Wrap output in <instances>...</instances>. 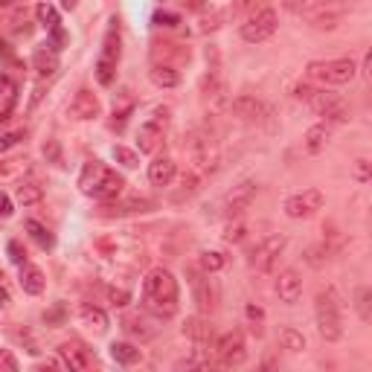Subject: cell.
<instances>
[{
    "label": "cell",
    "mask_w": 372,
    "mask_h": 372,
    "mask_svg": "<svg viewBox=\"0 0 372 372\" xmlns=\"http://www.w3.org/2000/svg\"><path fill=\"white\" fill-rule=\"evenodd\" d=\"M320 85H349L358 76V64L352 59H332V61H311L306 70Z\"/></svg>",
    "instance_id": "cell-7"
},
{
    "label": "cell",
    "mask_w": 372,
    "mask_h": 372,
    "mask_svg": "<svg viewBox=\"0 0 372 372\" xmlns=\"http://www.w3.org/2000/svg\"><path fill=\"white\" fill-rule=\"evenodd\" d=\"M277 32V12L273 9H259L256 15H251L242 23V38L247 44H262Z\"/></svg>",
    "instance_id": "cell-9"
},
{
    "label": "cell",
    "mask_w": 372,
    "mask_h": 372,
    "mask_svg": "<svg viewBox=\"0 0 372 372\" xmlns=\"http://www.w3.org/2000/svg\"><path fill=\"white\" fill-rule=\"evenodd\" d=\"M297 99H302L314 114L326 117V122H346L349 119V108L346 102L340 99L337 93H329V90H320V88H309V85H300L294 90Z\"/></svg>",
    "instance_id": "cell-4"
},
{
    "label": "cell",
    "mask_w": 372,
    "mask_h": 372,
    "mask_svg": "<svg viewBox=\"0 0 372 372\" xmlns=\"http://www.w3.org/2000/svg\"><path fill=\"white\" fill-rule=\"evenodd\" d=\"M76 3H79V0H61V6H64V9H76Z\"/></svg>",
    "instance_id": "cell-50"
},
{
    "label": "cell",
    "mask_w": 372,
    "mask_h": 372,
    "mask_svg": "<svg viewBox=\"0 0 372 372\" xmlns=\"http://www.w3.org/2000/svg\"><path fill=\"white\" fill-rule=\"evenodd\" d=\"M105 210H114L119 215L126 213H148L155 210V201H146V198H134V201H126V204H114V206H105Z\"/></svg>",
    "instance_id": "cell-32"
},
{
    "label": "cell",
    "mask_w": 372,
    "mask_h": 372,
    "mask_svg": "<svg viewBox=\"0 0 372 372\" xmlns=\"http://www.w3.org/2000/svg\"><path fill=\"white\" fill-rule=\"evenodd\" d=\"M186 12H204L206 6H210V0H177Z\"/></svg>",
    "instance_id": "cell-46"
},
{
    "label": "cell",
    "mask_w": 372,
    "mask_h": 372,
    "mask_svg": "<svg viewBox=\"0 0 372 372\" xmlns=\"http://www.w3.org/2000/svg\"><path fill=\"white\" fill-rule=\"evenodd\" d=\"M15 105H18V85H15V79L6 76V73H0V122L12 117Z\"/></svg>",
    "instance_id": "cell-17"
},
{
    "label": "cell",
    "mask_w": 372,
    "mask_h": 372,
    "mask_svg": "<svg viewBox=\"0 0 372 372\" xmlns=\"http://www.w3.org/2000/svg\"><path fill=\"white\" fill-rule=\"evenodd\" d=\"M122 175H117L111 166H105L102 160H88L81 166V175H79V189L85 192L88 198H96V201H114L122 195Z\"/></svg>",
    "instance_id": "cell-2"
},
{
    "label": "cell",
    "mask_w": 372,
    "mask_h": 372,
    "mask_svg": "<svg viewBox=\"0 0 372 372\" xmlns=\"http://www.w3.org/2000/svg\"><path fill=\"white\" fill-rule=\"evenodd\" d=\"M175 172H177L175 160H169V157H157L148 163V181L155 186H169L175 181Z\"/></svg>",
    "instance_id": "cell-18"
},
{
    "label": "cell",
    "mask_w": 372,
    "mask_h": 372,
    "mask_svg": "<svg viewBox=\"0 0 372 372\" xmlns=\"http://www.w3.org/2000/svg\"><path fill=\"white\" fill-rule=\"evenodd\" d=\"M21 288L32 297H38L41 291H44V273H41L35 265H30V262L21 265Z\"/></svg>",
    "instance_id": "cell-22"
},
{
    "label": "cell",
    "mask_w": 372,
    "mask_h": 372,
    "mask_svg": "<svg viewBox=\"0 0 372 372\" xmlns=\"http://www.w3.org/2000/svg\"><path fill=\"white\" fill-rule=\"evenodd\" d=\"M186 335H189L192 340H195L198 352L213 349V346H215V343H213V329L206 326L204 320H198V317H195V320H189V323H186Z\"/></svg>",
    "instance_id": "cell-23"
},
{
    "label": "cell",
    "mask_w": 372,
    "mask_h": 372,
    "mask_svg": "<svg viewBox=\"0 0 372 372\" xmlns=\"http://www.w3.org/2000/svg\"><path fill=\"white\" fill-rule=\"evenodd\" d=\"M0 282H3V271H0Z\"/></svg>",
    "instance_id": "cell-52"
},
{
    "label": "cell",
    "mask_w": 372,
    "mask_h": 372,
    "mask_svg": "<svg viewBox=\"0 0 372 372\" xmlns=\"http://www.w3.org/2000/svg\"><path fill=\"white\" fill-rule=\"evenodd\" d=\"M26 227V233H30V239L38 244V247H44V251H50L52 244H56V239H52V233L41 224V222H35V218H30V222L23 224Z\"/></svg>",
    "instance_id": "cell-28"
},
{
    "label": "cell",
    "mask_w": 372,
    "mask_h": 372,
    "mask_svg": "<svg viewBox=\"0 0 372 372\" xmlns=\"http://www.w3.org/2000/svg\"><path fill=\"white\" fill-rule=\"evenodd\" d=\"M114 160L122 163L126 169H134L137 166V151L134 148H126V146H114Z\"/></svg>",
    "instance_id": "cell-37"
},
{
    "label": "cell",
    "mask_w": 372,
    "mask_h": 372,
    "mask_svg": "<svg viewBox=\"0 0 372 372\" xmlns=\"http://www.w3.org/2000/svg\"><path fill=\"white\" fill-rule=\"evenodd\" d=\"M155 23H157V26H166V30H175V26L181 23V18L172 15V12H157V15H155Z\"/></svg>",
    "instance_id": "cell-40"
},
{
    "label": "cell",
    "mask_w": 372,
    "mask_h": 372,
    "mask_svg": "<svg viewBox=\"0 0 372 372\" xmlns=\"http://www.w3.org/2000/svg\"><path fill=\"white\" fill-rule=\"evenodd\" d=\"M117 64H119V21L111 18L108 21V30H105L99 61H96V79H99V85H105V88L114 85Z\"/></svg>",
    "instance_id": "cell-5"
},
{
    "label": "cell",
    "mask_w": 372,
    "mask_h": 372,
    "mask_svg": "<svg viewBox=\"0 0 372 372\" xmlns=\"http://www.w3.org/2000/svg\"><path fill=\"white\" fill-rule=\"evenodd\" d=\"M285 244H288V239H285V236H268L265 242H259V244L253 247V253H251V265H253L256 271H262V273H271V271H273V265H277V259L282 256Z\"/></svg>",
    "instance_id": "cell-12"
},
{
    "label": "cell",
    "mask_w": 372,
    "mask_h": 372,
    "mask_svg": "<svg viewBox=\"0 0 372 372\" xmlns=\"http://www.w3.org/2000/svg\"><path fill=\"white\" fill-rule=\"evenodd\" d=\"M79 317H81V323L90 326V329H96V332H105V329H108V317H105V311H102V309H96V306H90V302H85V306H81Z\"/></svg>",
    "instance_id": "cell-27"
},
{
    "label": "cell",
    "mask_w": 372,
    "mask_h": 372,
    "mask_svg": "<svg viewBox=\"0 0 372 372\" xmlns=\"http://www.w3.org/2000/svg\"><path fill=\"white\" fill-rule=\"evenodd\" d=\"M256 192H259V184L256 181H242L239 186H233L224 201H222V213L227 218H239L244 210H251V204L256 198Z\"/></svg>",
    "instance_id": "cell-10"
},
{
    "label": "cell",
    "mask_w": 372,
    "mask_h": 372,
    "mask_svg": "<svg viewBox=\"0 0 372 372\" xmlns=\"http://www.w3.org/2000/svg\"><path fill=\"white\" fill-rule=\"evenodd\" d=\"M44 157H47L50 163H56V166H61V146H59L56 140H47V143H44Z\"/></svg>",
    "instance_id": "cell-39"
},
{
    "label": "cell",
    "mask_w": 372,
    "mask_h": 372,
    "mask_svg": "<svg viewBox=\"0 0 372 372\" xmlns=\"http://www.w3.org/2000/svg\"><path fill=\"white\" fill-rule=\"evenodd\" d=\"M323 201L326 198L320 189H302L285 201V215L288 218H311L317 210H323Z\"/></svg>",
    "instance_id": "cell-13"
},
{
    "label": "cell",
    "mask_w": 372,
    "mask_h": 372,
    "mask_svg": "<svg viewBox=\"0 0 372 372\" xmlns=\"http://www.w3.org/2000/svg\"><path fill=\"white\" fill-rule=\"evenodd\" d=\"M9 259L15 262V265H23V262H26V251L18 242H9Z\"/></svg>",
    "instance_id": "cell-43"
},
{
    "label": "cell",
    "mask_w": 372,
    "mask_h": 372,
    "mask_svg": "<svg viewBox=\"0 0 372 372\" xmlns=\"http://www.w3.org/2000/svg\"><path fill=\"white\" fill-rule=\"evenodd\" d=\"M282 346L291 349V352H302V349H306V337H302L297 329H285V332H282Z\"/></svg>",
    "instance_id": "cell-36"
},
{
    "label": "cell",
    "mask_w": 372,
    "mask_h": 372,
    "mask_svg": "<svg viewBox=\"0 0 372 372\" xmlns=\"http://www.w3.org/2000/svg\"><path fill=\"white\" fill-rule=\"evenodd\" d=\"M70 114L76 119H93V117H99V99H96V93H90L88 88H81L73 96V102H70Z\"/></svg>",
    "instance_id": "cell-16"
},
{
    "label": "cell",
    "mask_w": 372,
    "mask_h": 372,
    "mask_svg": "<svg viewBox=\"0 0 372 372\" xmlns=\"http://www.w3.org/2000/svg\"><path fill=\"white\" fill-rule=\"evenodd\" d=\"M306 6H309V0H282V9L291 12V15H300Z\"/></svg>",
    "instance_id": "cell-45"
},
{
    "label": "cell",
    "mask_w": 372,
    "mask_h": 372,
    "mask_svg": "<svg viewBox=\"0 0 372 372\" xmlns=\"http://www.w3.org/2000/svg\"><path fill=\"white\" fill-rule=\"evenodd\" d=\"M108 300H111L114 306H128L131 294H128V291H122V288H108Z\"/></svg>",
    "instance_id": "cell-41"
},
{
    "label": "cell",
    "mask_w": 372,
    "mask_h": 372,
    "mask_svg": "<svg viewBox=\"0 0 372 372\" xmlns=\"http://www.w3.org/2000/svg\"><path fill=\"white\" fill-rule=\"evenodd\" d=\"M166 126H169V108H157V111L140 126V131H137V148H140L143 155L157 151V146L163 143V134H166Z\"/></svg>",
    "instance_id": "cell-8"
},
{
    "label": "cell",
    "mask_w": 372,
    "mask_h": 372,
    "mask_svg": "<svg viewBox=\"0 0 372 372\" xmlns=\"http://www.w3.org/2000/svg\"><path fill=\"white\" fill-rule=\"evenodd\" d=\"M9 302H12V297H9V288H6L3 282H0V309H6Z\"/></svg>",
    "instance_id": "cell-49"
},
{
    "label": "cell",
    "mask_w": 372,
    "mask_h": 372,
    "mask_svg": "<svg viewBox=\"0 0 372 372\" xmlns=\"http://www.w3.org/2000/svg\"><path fill=\"white\" fill-rule=\"evenodd\" d=\"M15 198H18L23 206H32V204H41V198H44V189H41L35 181H21Z\"/></svg>",
    "instance_id": "cell-29"
},
{
    "label": "cell",
    "mask_w": 372,
    "mask_h": 372,
    "mask_svg": "<svg viewBox=\"0 0 372 372\" xmlns=\"http://www.w3.org/2000/svg\"><path fill=\"white\" fill-rule=\"evenodd\" d=\"M177 302H181V291H177V280L172 273L166 268L148 271L143 280V309L160 320H169L177 314Z\"/></svg>",
    "instance_id": "cell-1"
},
{
    "label": "cell",
    "mask_w": 372,
    "mask_h": 372,
    "mask_svg": "<svg viewBox=\"0 0 372 372\" xmlns=\"http://www.w3.org/2000/svg\"><path fill=\"white\" fill-rule=\"evenodd\" d=\"M35 15H38L41 26H47V30H50V32H56V30H61V21H59V12H56V6H50V3H38V9H35Z\"/></svg>",
    "instance_id": "cell-31"
},
{
    "label": "cell",
    "mask_w": 372,
    "mask_h": 372,
    "mask_svg": "<svg viewBox=\"0 0 372 372\" xmlns=\"http://www.w3.org/2000/svg\"><path fill=\"white\" fill-rule=\"evenodd\" d=\"M21 137H23V131H9V134H3V137H0V151H6V148H12V146H18Z\"/></svg>",
    "instance_id": "cell-44"
},
{
    "label": "cell",
    "mask_w": 372,
    "mask_h": 372,
    "mask_svg": "<svg viewBox=\"0 0 372 372\" xmlns=\"http://www.w3.org/2000/svg\"><path fill=\"white\" fill-rule=\"evenodd\" d=\"M32 67L38 70V76H52L59 70V50H52L50 44L38 47L32 52Z\"/></svg>",
    "instance_id": "cell-19"
},
{
    "label": "cell",
    "mask_w": 372,
    "mask_h": 372,
    "mask_svg": "<svg viewBox=\"0 0 372 372\" xmlns=\"http://www.w3.org/2000/svg\"><path fill=\"white\" fill-rule=\"evenodd\" d=\"M277 294L285 306H294V302L302 297V280L297 271H282L277 277Z\"/></svg>",
    "instance_id": "cell-15"
},
{
    "label": "cell",
    "mask_w": 372,
    "mask_h": 372,
    "mask_svg": "<svg viewBox=\"0 0 372 372\" xmlns=\"http://www.w3.org/2000/svg\"><path fill=\"white\" fill-rule=\"evenodd\" d=\"M0 369H6V372H18V361H15V355H12L9 349H0Z\"/></svg>",
    "instance_id": "cell-42"
},
{
    "label": "cell",
    "mask_w": 372,
    "mask_h": 372,
    "mask_svg": "<svg viewBox=\"0 0 372 372\" xmlns=\"http://www.w3.org/2000/svg\"><path fill=\"white\" fill-rule=\"evenodd\" d=\"M355 309H358V314H361L364 323L372 320V288L369 285H361L355 291Z\"/></svg>",
    "instance_id": "cell-30"
},
{
    "label": "cell",
    "mask_w": 372,
    "mask_h": 372,
    "mask_svg": "<svg viewBox=\"0 0 372 372\" xmlns=\"http://www.w3.org/2000/svg\"><path fill=\"white\" fill-rule=\"evenodd\" d=\"M111 358L122 366H131L143 358V352L134 346V343H111Z\"/></svg>",
    "instance_id": "cell-26"
},
{
    "label": "cell",
    "mask_w": 372,
    "mask_h": 372,
    "mask_svg": "<svg viewBox=\"0 0 372 372\" xmlns=\"http://www.w3.org/2000/svg\"><path fill=\"white\" fill-rule=\"evenodd\" d=\"M230 111L244 122H268V117H271V108L265 102H259L256 96H239V99H233Z\"/></svg>",
    "instance_id": "cell-14"
},
{
    "label": "cell",
    "mask_w": 372,
    "mask_h": 372,
    "mask_svg": "<svg viewBox=\"0 0 372 372\" xmlns=\"http://www.w3.org/2000/svg\"><path fill=\"white\" fill-rule=\"evenodd\" d=\"M0 215H3V218L12 215V201H9L6 192H0Z\"/></svg>",
    "instance_id": "cell-48"
},
{
    "label": "cell",
    "mask_w": 372,
    "mask_h": 372,
    "mask_svg": "<svg viewBox=\"0 0 372 372\" xmlns=\"http://www.w3.org/2000/svg\"><path fill=\"white\" fill-rule=\"evenodd\" d=\"M122 329H126L128 335H137L140 340H151V337H155V332H151V329H146V323L140 320V317H128L126 326H122Z\"/></svg>",
    "instance_id": "cell-35"
},
{
    "label": "cell",
    "mask_w": 372,
    "mask_h": 372,
    "mask_svg": "<svg viewBox=\"0 0 372 372\" xmlns=\"http://www.w3.org/2000/svg\"><path fill=\"white\" fill-rule=\"evenodd\" d=\"M189 277H192V291H195L198 309H201V311H213V306H215V291H213L210 280L201 277V273H195V271H192Z\"/></svg>",
    "instance_id": "cell-20"
},
{
    "label": "cell",
    "mask_w": 372,
    "mask_h": 372,
    "mask_svg": "<svg viewBox=\"0 0 372 372\" xmlns=\"http://www.w3.org/2000/svg\"><path fill=\"white\" fill-rule=\"evenodd\" d=\"M244 233H247V227L239 222V218H233V222L227 224V230H224V242H230V244H239V242L244 239Z\"/></svg>",
    "instance_id": "cell-38"
},
{
    "label": "cell",
    "mask_w": 372,
    "mask_h": 372,
    "mask_svg": "<svg viewBox=\"0 0 372 372\" xmlns=\"http://www.w3.org/2000/svg\"><path fill=\"white\" fill-rule=\"evenodd\" d=\"M201 90H204V99H213L215 102V99H222V96H224V81L218 79L215 73H210V76L204 79V88Z\"/></svg>",
    "instance_id": "cell-33"
},
{
    "label": "cell",
    "mask_w": 372,
    "mask_h": 372,
    "mask_svg": "<svg viewBox=\"0 0 372 372\" xmlns=\"http://www.w3.org/2000/svg\"><path fill=\"white\" fill-rule=\"evenodd\" d=\"M215 355H218V364L224 366H242L247 361V346H244V335L242 332H227L215 340Z\"/></svg>",
    "instance_id": "cell-11"
},
{
    "label": "cell",
    "mask_w": 372,
    "mask_h": 372,
    "mask_svg": "<svg viewBox=\"0 0 372 372\" xmlns=\"http://www.w3.org/2000/svg\"><path fill=\"white\" fill-rule=\"evenodd\" d=\"M329 137H332V131H329L326 122H317V126H311L306 131V151H309V155H320V151L326 148V143H329Z\"/></svg>",
    "instance_id": "cell-24"
},
{
    "label": "cell",
    "mask_w": 372,
    "mask_h": 372,
    "mask_svg": "<svg viewBox=\"0 0 372 372\" xmlns=\"http://www.w3.org/2000/svg\"><path fill=\"white\" fill-rule=\"evenodd\" d=\"M355 177H358V181H369V160L364 157V160H358V169H355Z\"/></svg>",
    "instance_id": "cell-47"
},
{
    "label": "cell",
    "mask_w": 372,
    "mask_h": 372,
    "mask_svg": "<svg viewBox=\"0 0 372 372\" xmlns=\"http://www.w3.org/2000/svg\"><path fill=\"white\" fill-rule=\"evenodd\" d=\"M340 311H343L340 294L335 291L332 285L320 288L317 297H314V320H317V332H320V337L329 340V343L340 340V335H343V317H340Z\"/></svg>",
    "instance_id": "cell-3"
},
{
    "label": "cell",
    "mask_w": 372,
    "mask_h": 372,
    "mask_svg": "<svg viewBox=\"0 0 372 372\" xmlns=\"http://www.w3.org/2000/svg\"><path fill=\"white\" fill-rule=\"evenodd\" d=\"M12 3V0H0V6H9Z\"/></svg>",
    "instance_id": "cell-51"
},
{
    "label": "cell",
    "mask_w": 372,
    "mask_h": 372,
    "mask_svg": "<svg viewBox=\"0 0 372 372\" xmlns=\"http://www.w3.org/2000/svg\"><path fill=\"white\" fill-rule=\"evenodd\" d=\"M189 157H192V175L201 177L204 175H213L222 163V155H218V146L213 143V137L206 134H192L189 137Z\"/></svg>",
    "instance_id": "cell-6"
},
{
    "label": "cell",
    "mask_w": 372,
    "mask_h": 372,
    "mask_svg": "<svg viewBox=\"0 0 372 372\" xmlns=\"http://www.w3.org/2000/svg\"><path fill=\"white\" fill-rule=\"evenodd\" d=\"M224 268V256L218 253V251H204L201 253V271L204 273H215V271H222Z\"/></svg>",
    "instance_id": "cell-34"
},
{
    "label": "cell",
    "mask_w": 372,
    "mask_h": 372,
    "mask_svg": "<svg viewBox=\"0 0 372 372\" xmlns=\"http://www.w3.org/2000/svg\"><path fill=\"white\" fill-rule=\"evenodd\" d=\"M61 352V358H64V364L70 366V369H90L93 366V358H90V352L88 349H81L79 343H64V346L59 349Z\"/></svg>",
    "instance_id": "cell-21"
},
{
    "label": "cell",
    "mask_w": 372,
    "mask_h": 372,
    "mask_svg": "<svg viewBox=\"0 0 372 372\" xmlns=\"http://www.w3.org/2000/svg\"><path fill=\"white\" fill-rule=\"evenodd\" d=\"M148 79L155 81L157 88H177V81H181V76H177V70L172 64H155L148 70Z\"/></svg>",
    "instance_id": "cell-25"
}]
</instances>
